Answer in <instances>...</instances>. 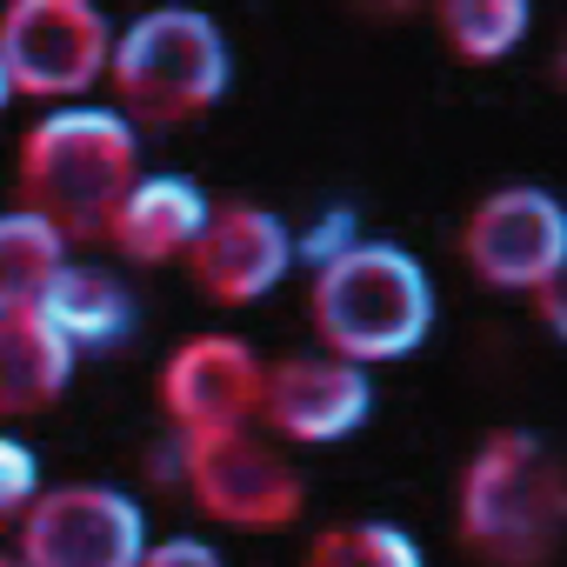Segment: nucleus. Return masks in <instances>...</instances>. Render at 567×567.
Returning a JSON list of instances; mask_svg holds the SVG:
<instances>
[{
    "mask_svg": "<svg viewBox=\"0 0 567 567\" xmlns=\"http://www.w3.org/2000/svg\"><path fill=\"white\" fill-rule=\"evenodd\" d=\"M141 181V134L114 107H54L21 141V207L74 240H107L114 207Z\"/></svg>",
    "mask_w": 567,
    "mask_h": 567,
    "instance_id": "1",
    "label": "nucleus"
},
{
    "mask_svg": "<svg viewBox=\"0 0 567 567\" xmlns=\"http://www.w3.org/2000/svg\"><path fill=\"white\" fill-rule=\"evenodd\" d=\"M315 334L348 368H381L434 334V280L394 240H354L315 267L308 288Z\"/></svg>",
    "mask_w": 567,
    "mask_h": 567,
    "instance_id": "2",
    "label": "nucleus"
},
{
    "mask_svg": "<svg viewBox=\"0 0 567 567\" xmlns=\"http://www.w3.org/2000/svg\"><path fill=\"white\" fill-rule=\"evenodd\" d=\"M560 461L527 434L501 427L461 474V534L487 567H540L560 534Z\"/></svg>",
    "mask_w": 567,
    "mask_h": 567,
    "instance_id": "3",
    "label": "nucleus"
},
{
    "mask_svg": "<svg viewBox=\"0 0 567 567\" xmlns=\"http://www.w3.org/2000/svg\"><path fill=\"white\" fill-rule=\"evenodd\" d=\"M107 81L121 94L114 114L127 127L134 121L174 127V121H200L227 94L234 54H227L220 21H207L194 8H154L107 48Z\"/></svg>",
    "mask_w": 567,
    "mask_h": 567,
    "instance_id": "4",
    "label": "nucleus"
},
{
    "mask_svg": "<svg viewBox=\"0 0 567 567\" xmlns=\"http://www.w3.org/2000/svg\"><path fill=\"white\" fill-rule=\"evenodd\" d=\"M181 467H187V487L200 501L207 520L220 527H288L301 520L308 507V481L301 467L267 447L254 427H227V434H181Z\"/></svg>",
    "mask_w": 567,
    "mask_h": 567,
    "instance_id": "5",
    "label": "nucleus"
},
{
    "mask_svg": "<svg viewBox=\"0 0 567 567\" xmlns=\"http://www.w3.org/2000/svg\"><path fill=\"white\" fill-rule=\"evenodd\" d=\"M147 514L107 481L41 487L21 514V567H141Z\"/></svg>",
    "mask_w": 567,
    "mask_h": 567,
    "instance_id": "6",
    "label": "nucleus"
},
{
    "mask_svg": "<svg viewBox=\"0 0 567 567\" xmlns=\"http://www.w3.org/2000/svg\"><path fill=\"white\" fill-rule=\"evenodd\" d=\"M107 21L87 0H14L0 14V74L14 94L74 101L107 74Z\"/></svg>",
    "mask_w": 567,
    "mask_h": 567,
    "instance_id": "7",
    "label": "nucleus"
},
{
    "mask_svg": "<svg viewBox=\"0 0 567 567\" xmlns=\"http://www.w3.org/2000/svg\"><path fill=\"white\" fill-rule=\"evenodd\" d=\"M461 260L474 267L481 288L501 295H540L567 267V207L547 187H494L474 200L461 227Z\"/></svg>",
    "mask_w": 567,
    "mask_h": 567,
    "instance_id": "8",
    "label": "nucleus"
},
{
    "mask_svg": "<svg viewBox=\"0 0 567 567\" xmlns=\"http://www.w3.org/2000/svg\"><path fill=\"white\" fill-rule=\"evenodd\" d=\"M187 267L200 280V295L220 301V308H247V301H267L295 267V234L274 207L260 200H227V207H207V227L194 234L187 247Z\"/></svg>",
    "mask_w": 567,
    "mask_h": 567,
    "instance_id": "9",
    "label": "nucleus"
},
{
    "mask_svg": "<svg viewBox=\"0 0 567 567\" xmlns=\"http://www.w3.org/2000/svg\"><path fill=\"white\" fill-rule=\"evenodd\" d=\"M260 374L267 361L240 334H194L161 368V408L174 434H227L260 414Z\"/></svg>",
    "mask_w": 567,
    "mask_h": 567,
    "instance_id": "10",
    "label": "nucleus"
},
{
    "mask_svg": "<svg viewBox=\"0 0 567 567\" xmlns=\"http://www.w3.org/2000/svg\"><path fill=\"white\" fill-rule=\"evenodd\" d=\"M368 414H374L368 368H348L334 354H288L260 374V414L254 421H267L280 441L328 447V441H348Z\"/></svg>",
    "mask_w": 567,
    "mask_h": 567,
    "instance_id": "11",
    "label": "nucleus"
},
{
    "mask_svg": "<svg viewBox=\"0 0 567 567\" xmlns=\"http://www.w3.org/2000/svg\"><path fill=\"white\" fill-rule=\"evenodd\" d=\"M207 194L187 174H141L127 187V200L107 220V240L134 260V267H161V260H187L194 234L207 227Z\"/></svg>",
    "mask_w": 567,
    "mask_h": 567,
    "instance_id": "12",
    "label": "nucleus"
},
{
    "mask_svg": "<svg viewBox=\"0 0 567 567\" xmlns=\"http://www.w3.org/2000/svg\"><path fill=\"white\" fill-rule=\"evenodd\" d=\"M74 381V348L28 308V315H0V414L28 421L48 414Z\"/></svg>",
    "mask_w": 567,
    "mask_h": 567,
    "instance_id": "13",
    "label": "nucleus"
},
{
    "mask_svg": "<svg viewBox=\"0 0 567 567\" xmlns=\"http://www.w3.org/2000/svg\"><path fill=\"white\" fill-rule=\"evenodd\" d=\"M74 354L81 348H114L127 328H134V301H127V288L107 274V267H61L54 280H48V295H41V308H34Z\"/></svg>",
    "mask_w": 567,
    "mask_h": 567,
    "instance_id": "14",
    "label": "nucleus"
},
{
    "mask_svg": "<svg viewBox=\"0 0 567 567\" xmlns=\"http://www.w3.org/2000/svg\"><path fill=\"white\" fill-rule=\"evenodd\" d=\"M68 267V247L48 220H34L28 207L0 214V315H28L41 308L48 280Z\"/></svg>",
    "mask_w": 567,
    "mask_h": 567,
    "instance_id": "15",
    "label": "nucleus"
},
{
    "mask_svg": "<svg viewBox=\"0 0 567 567\" xmlns=\"http://www.w3.org/2000/svg\"><path fill=\"white\" fill-rule=\"evenodd\" d=\"M434 21H441L454 61H467V68H494V61H507V54L527 41L534 8H527V0H447Z\"/></svg>",
    "mask_w": 567,
    "mask_h": 567,
    "instance_id": "16",
    "label": "nucleus"
},
{
    "mask_svg": "<svg viewBox=\"0 0 567 567\" xmlns=\"http://www.w3.org/2000/svg\"><path fill=\"white\" fill-rule=\"evenodd\" d=\"M301 567H427V554L394 520H341V527L315 534Z\"/></svg>",
    "mask_w": 567,
    "mask_h": 567,
    "instance_id": "17",
    "label": "nucleus"
},
{
    "mask_svg": "<svg viewBox=\"0 0 567 567\" xmlns=\"http://www.w3.org/2000/svg\"><path fill=\"white\" fill-rule=\"evenodd\" d=\"M34 494H41V461H34V447L14 441V434H0V527H14Z\"/></svg>",
    "mask_w": 567,
    "mask_h": 567,
    "instance_id": "18",
    "label": "nucleus"
},
{
    "mask_svg": "<svg viewBox=\"0 0 567 567\" xmlns=\"http://www.w3.org/2000/svg\"><path fill=\"white\" fill-rule=\"evenodd\" d=\"M141 567H227V560H220L207 540H194V534H174V540H147Z\"/></svg>",
    "mask_w": 567,
    "mask_h": 567,
    "instance_id": "19",
    "label": "nucleus"
},
{
    "mask_svg": "<svg viewBox=\"0 0 567 567\" xmlns=\"http://www.w3.org/2000/svg\"><path fill=\"white\" fill-rule=\"evenodd\" d=\"M341 247H354V214H348V207H334V214H328L308 240H295V254H308L315 267H321L328 254H341Z\"/></svg>",
    "mask_w": 567,
    "mask_h": 567,
    "instance_id": "20",
    "label": "nucleus"
},
{
    "mask_svg": "<svg viewBox=\"0 0 567 567\" xmlns=\"http://www.w3.org/2000/svg\"><path fill=\"white\" fill-rule=\"evenodd\" d=\"M8 101H14V87H8V74H0V107H8Z\"/></svg>",
    "mask_w": 567,
    "mask_h": 567,
    "instance_id": "21",
    "label": "nucleus"
},
{
    "mask_svg": "<svg viewBox=\"0 0 567 567\" xmlns=\"http://www.w3.org/2000/svg\"><path fill=\"white\" fill-rule=\"evenodd\" d=\"M0 567H21V560H14V554H0Z\"/></svg>",
    "mask_w": 567,
    "mask_h": 567,
    "instance_id": "22",
    "label": "nucleus"
}]
</instances>
